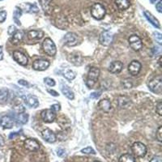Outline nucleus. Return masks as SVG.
Instances as JSON below:
<instances>
[{
  "mask_svg": "<svg viewBox=\"0 0 162 162\" xmlns=\"http://www.w3.org/2000/svg\"><path fill=\"white\" fill-rule=\"evenodd\" d=\"M8 91L7 89H1L0 90V103L3 104L8 101Z\"/></svg>",
  "mask_w": 162,
  "mask_h": 162,
  "instance_id": "cd10ccee",
  "label": "nucleus"
},
{
  "mask_svg": "<svg viewBox=\"0 0 162 162\" xmlns=\"http://www.w3.org/2000/svg\"><path fill=\"white\" fill-rule=\"evenodd\" d=\"M26 102L32 108H37L40 105L38 98H37V96H32V95H29L26 97Z\"/></svg>",
  "mask_w": 162,
  "mask_h": 162,
  "instance_id": "4be33fe9",
  "label": "nucleus"
},
{
  "mask_svg": "<svg viewBox=\"0 0 162 162\" xmlns=\"http://www.w3.org/2000/svg\"><path fill=\"white\" fill-rule=\"evenodd\" d=\"M128 42H129L130 48L135 51H139L143 47L142 40L140 39V37L137 35L134 34L130 36L128 39Z\"/></svg>",
  "mask_w": 162,
  "mask_h": 162,
  "instance_id": "0eeeda50",
  "label": "nucleus"
},
{
  "mask_svg": "<svg viewBox=\"0 0 162 162\" xmlns=\"http://www.w3.org/2000/svg\"><path fill=\"white\" fill-rule=\"evenodd\" d=\"M64 43L66 46L70 47L76 46L79 43L78 35L74 32H67L63 37Z\"/></svg>",
  "mask_w": 162,
  "mask_h": 162,
  "instance_id": "6e6552de",
  "label": "nucleus"
},
{
  "mask_svg": "<svg viewBox=\"0 0 162 162\" xmlns=\"http://www.w3.org/2000/svg\"><path fill=\"white\" fill-rule=\"evenodd\" d=\"M23 38H24V33L21 31H17L12 36L11 42L13 45H19L23 41Z\"/></svg>",
  "mask_w": 162,
  "mask_h": 162,
  "instance_id": "b1692460",
  "label": "nucleus"
},
{
  "mask_svg": "<svg viewBox=\"0 0 162 162\" xmlns=\"http://www.w3.org/2000/svg\"><path fill=\"white\" fill-rule=\"evenodd\" d=\"M92 16L97 20H102L106 14V8L101 3H94L90 10Z\"/></svg>",
  "mask_w": 162,
  "mask_h": 162,
  "instance_id": "f257e3e1",
  "label": "nucleus"
},
{
  "mask_svg": "<svg viewBox=\"0 0 162 162\" xmlns=\"http://www.w3.org/2000/svg\"><path fill=\"white\" fill-rule=\"evenodd\" d=\"M118 162H135V157L129 153H126L119 157Z\"/></svg>",
  "mask_w": 162,
  "mask_h": 162,
  "instance_id": "a878e982",
  "label": "nucleus"
},
{
  "mask_svg": "<svg viewBox=\"0 0 162 162\" xmlns=\"http://www.w3.org/2000/svg\"><path fill=\"white\" fill-rule=\"evenodd\" d=\"M44 32L42 30H30L28 32V37L30 40H40L44 37Z\"/></svg>",
  "mask_w": 162,
  "mask_h": 162,
  "instance_id": "aec40b11",
  "label": "nucleus"
},
{
  "mask_svg": "<svg viewBox=\"0 0 162 162\" xmlns=\"http://www.w3.org/2000/svg\"><path fill=\"white\" fill-rule=\"evenodd\" d=\"M93 162H101V161H100V160H95V161Z\"/></svg>",
  "mask_w": 162,
  "mask_h": 162,
  "instance_id": "de8ad7c7",
  "label": "nucleus"
},
{
  "mask_svg": "<svg viewBox=\"0 0 162 162\" xmlns=\"http://www.w3.org/2000/svg\"><path fill=\"white\" fill-rule=\"evenodd\" d=\"M123 64L120 61L112 62L109 66V71L112 74H118L123 71Z\"/></svg>",
  "mask_w": 162,
  "mask_h": 162,
  "instance_id": "f3484780",
  "label": "nucleus"
},
{
  "mask_svg": "<svg viewBox=\"0 0 162 162\" xmlns=\"http://www.w3.org/2000/svg\"><path fill=\"white\" fill-rule=\"evenodd\" d=\"M100 76V70L97 67H92L89 70L87 77L86 85L89 89H93L94 85L96 84V80L98 79Z\"/></svg>",
  "mask_w": 162,
  "mask_h": 162,
  "instance_id": "f03ea898",
  "label": "nucleus"
},
{
  "mask_svg": "<svg viewBox=\"0 0 162 162\" xmlns=\"http://www.w3.org/2000/svg\"><path fill=\"white\" fill-rule=\"evenodd\" d=\"M156 137L158 140L159 142L162 141V127H159L157 130V134H156Z\"/></svg>",
  "mask_w": 162,
  "mask_h": 162,
  "instance_id": "f704fd0d",
  "label": "nucleus"
},
{
  "mask_svg": "<svg viewBox=\"0 0 162 162\" xmlns=\"http://www.w3.org/2000/svg\"><path fill=\"white\" fill-rule=\"evenodd\" d=\"M44 81H45V83H46L47 85H49V87H54V86H55V84H56V83H55V81H54V79L49 78V77H46V78H45Z\"/></svg>",
  "mask_w": 162,
  "mask_h": 162,
  "instance_id": "2f4dec72",
  "label": "nucleus"
},
{
  "mask_svg": "<svg viewBox=\"0 0 162 162\" xmlns=\"http://www.w3.org/2000/svg\"><path fill=\"white\" fill-rule=\"evenodd\" d=\"M51 110H54V112H55V111H59L60 110V106L58 105V104H54V105L51 106Z\"/></svg>",
  "mask_w": 162,
  "mask_h": 162,
  "instance_id": "ea45409f",
  "label": "nucleus"
},
{
  "mask_svg": "<svg viewBox=\"0 0 162 162\" xmlns=\"http://www.w3.org/2000/svg\"><path fill=\"white\" fill-rule=\"evenodd\" d=\"M98 107L104 113H110L112 110V105L108 99H101V101H99Z\"/></svg>",
  "mask_w": 162,
  "mask_h": 162,
  "instance_id": "6ab92c4d",
  "label": "nucleus"
},
{
  "mask_svg": "<svg viewBox=\"0 0 162 162\" xmlns=\"http://www.w3.org/2000/svg\"><path fill=\"white\" fill-rule=\"evenodd\" d=\"M42 136L45 141H46L49 143H54L57 140V136L55 135V133L52 130L49 129V128H46V129L42 130Z\"/></svg>",
  "mask_w": 162,
  "mask_h": 162,
  "instance_id": "ddd939ff",
  "label": "nucleus"
},
{
  "mask_svg": "<svg viewBox=\"0 0 162 162\" xmlns=\"http://www.w3.org/2000/svg\"><path fill=\"white\" fill-rule=\"evenodd\" d=\"M148 88L152 93L156 94H160L162 93V78L160 76H156L155 78L149 81Z\"/></svg>",
  "mask_w": 162,
  "mask_h": 162,
  "instance_id": "20e7f679",
  "label": "nucleus"
},
{
  "mask_svg": "<svg viewBox=\"0 0 162 162\" xmlns=\"http://www.w3.org/2000/svg\"><path fill=\"white\" fill-rule=\"evenodd\" d=\"M144 15L145 17L147 18V20L149 21L151 24H152L154 27L157 28V29H160V22L158 21L157 19H156L154 15H152V13H150L149 12H147V11H144Z\"/></svg>",
  "mask_w": 162,
  "mask_h": 162,
  "instance_id": "412c9836",
  "label": "nucleus"
},
{
  "mask_svg": "<svg viewBox=\"0 0 162 162\" xmlns=\"http://www.w3.org/2000/svg\"><path fill=\"white\" fill-rule=\"evenodd\" d=\"M48 93L51 94L52 96H58L59 95V94L58 93H57L56 91H54V90H52V89H48Z\"/></svg>",
  "mask_w": 162,
  "mask_h": 162,
  "instance_id": "79ce46f5",
  "label": "nucleus"
},
{
  "mask_svg": "<svg viewBox=\"0 0 162 162\" xmlns=\"http://www.w3.org/2000/svg\"><path fill=\"white\" fill-rule=\"evenodd\" d=\"M81 152L82 153H84V154H93L95 155L96 154V152H95V150L91 147H84L83 149L81 150Z\"/></svg>",
  "mask_w": 162,
  "mask_h": 162,
  "instance_id": "7c9ffc66",
  "label": "nucleus"
},
{
  "mask_svg": "<svg viewBox=\"0 0 162 162\" xmlns=\"http://www.w3.org/2000/svg\"><path fill=\"white\" fill-rule=\"evenodd\" d=\"M113 39V33L110 31H103L99 36V42L104 46H109L112 44Z\"/></svg>",
  "mask_w": 162,
  "mask_h": 162,
  "instance_id": "423d86ee",
  "label": "nucleus"
},
{
  "mask_svg": "<svg viewBox=\"0 0 162 162\" xmlns=\"http://www.w3.org/2000/svg\"><path fill=\"white\" fill-rule=\"evenodd\" d=\"M156 112H157L160 116L162 115V102L161 101H159L157 105V107H156Z\"/></svg>",
  "mask_w": 162,
  "mask_h": 162,
  "instance_id": "c9c22d12",
  "label": "nucleus"
},
{
  "mask_svg": "<svg viewBox=\"0 0 162 162\" xmlns=\"http://www.w3.org/2000/svg\"><path fill=\"white\" fill-rule=\"evenodd\" d=\"M13 59L18 64H20V66H27L28 62H29L28 57L20 51L13 52Z\"/></svg>",
  "mask_w": 162,
  "mask_h": 162,
  "instance_id": "4468645a",
  "label": "nucleus"
},
{
  "mask_svg": "<svg viewBox=\"0 0 162 162\" xmlns=\"http://www.w3.org/2000/svg\"><path fill=\"white\" fill-rule=\"evenodd\" d=\"M63 76L68 80H73L76 77V73L72 70L67 69L63 72Z\"/></svg>",
  "mask_w": 162,
  "mask_h": 162,
  "instance_id": "bb28decb",
  "label": "nucleus"
},
{
  "mask_svg": "<svg viewBox=\"0 0 162 162\" xmlns=\"http://www.w3.org/2000/svg\"><path fill=\"white\" fill-rule=\"evenodd\" d=\"M16 32H17V29H16L15 25H11V26L8 27V33L10 35V36H13Z\"/></svg>",
  "mask_w": 162,
  "mask_h": 162,
  "instance_id": "72a5a7b5",
  "label": "nucleus"
},
{
  "mask_svg": "<svg viewBox=\"0 0 162 162\" xmlns=\"http://www.w3.org/2000/svg\"><path fill=\"white\" fill-rule=\"evenodd\" d=\"M67 60L70 63L73 64L75 66H79L83 64V57L79 53H71L67 56Z\"/></svg>",
  "mask_w": 162,
  "mask_h": 162,
  "instance_id": "2eb2a0df",
  "label": "nucleus"
},
{
  "mask_svg": "<svg viewBox=\"0 0 162 162\" xmlns=\"http://www.w3.org/2000/svg\"><path fill=\"white\" fill-rule=\"evenodd\" d=\"M50 63L48 60L46 59H37L36 61L32 62V68L35 71H46L49 66Z\"/></svg>",
  "mask_w": 162,
  "mask_h": 162,
  "instance_id": "9b49d317",
  "label": "nucleus"
},
{
  "mask_svg": "<svg viewBox=\"0 0 162 162\" xmlns=\"http://www.w3.org/2000/svg\"><path fill=\"white\" fill-rule=\"evenodd\" d=\"M7 12L5 11H2L0 12V23H3L7 19Z\"/></svg>",
  "mask_w": 162,
  "mask_h": 162,
  "instance_id": "e433bc0d",
  "label": "nucleus"
},
{
  "mask_svg": "<svg viewBox=\"0 0 162 162\" xmlns=\"http://www.w3.org/2000/svg\"><path fill=\"white\" fill-rule=\"evenodd\" d=\"M156 8H157V10L158 12H160V13L162 12V1L161 0H160L159 2L156 4Z\"/></svg>",
  "mask_w": 162,
  "mask_h": 162,
  "instance_id": "4c0bfd02",
  "label": "nucleus"
},
{
  "mask_svg": "<svg viewBox=\"0 0 162 162\" xmlns=\"http://www.w3.org/2000/svg\"><path fill=\"white\" fill-rule=\"evenodd\" d=\"M49 1H50V0H49Z\"/></svg>",
  "mask_w": 162,
  "mask_h": 162,
  "instance_id": "09e8293b",
  "label": "nucleus"
},
{
  "mask_svg": "<svg viewBox=\"0 0 162 162\" xmlns=\"http://www.w3.org/2000/svg\"><path fill=\"white\" fill-rule=\"evenodd\" d=\"M131 152L134 157H143L147 153V147L141 142H135L131 146Z\"/></svg>",
  "mask_w": 162,
  "mask_h": 162,
  "instance_id": "39448f33",
  "label": "nucleus"
},
{
  "mask_svg": "<svg viewBox=\"0 0 162 162\" xmlns=\"http://www.w3.org/2000/svg\"><path fill=\"white\" fill-rule=\"evenodd\" d=\"M141 68H142V65H141L140 62L136 61V60H133L128 65V71L133 76L139 75L140 71H141Z\"/></svg>",
  "mask_w": 162,
  "mask_h": 162,
  "instance_id": "f8f14e48",
  "label": "nucleus"
},
{
  "mask_svg": "<svg viewBox=\"0 0 162 162\" xmlns=\"http://www.w3.org/2000/svg\"><path fill=\"white\" fill-rule=\"evenodd\" d=\"M19 121H20V123H23V124H25L28 122V118H29V116L28 114L25 113V112H23V113H19Z\"/></svg>",
  "mask_w": 162,
  "mask_h": 162,
  "instance_id": "c756f323",
  "label": "nucleus"
},
{
  "mask_svg": "<svg viewBox=\"0 0 162 162\" xmlns=\"http://www.w3.org/2000/svg\"><path fill=\"white\" fill-rule=\"evenodd\" d=\"M42 48L45 53L48 55V56L54 57L57 53L56 46L54 44V42L52 41V39L47 37L42 42Z\"/></svg>",
  "mask_w": 162,
  "mask_h": 162,
  "instance_id": "7ed1b4c3",
  "label": "nucleus"
},
{
  "mask_svg": "<svg viewBox=\"0 0 162 162\" xmlns=\"http://www.w3.org/2000/svg\"><path fill=\"white\" fill-rule=\"evenodd\" d=\"M19 84H21V85H24V86H25V87L29 86V84L28 83L27 81L24 80V79H20V80H19Z\"/></svg>",
  "mask_w": 162,
  "mask_h": 162,
  "instance_id": "a19ab883",
  "label": "nucleus"
},
{
  "mask_svg": "<svg viewBox=\"0 0 162 162\" xmlns=\"http://www.w3.org/2000/svg\"><path fill=\"white\" fill-rule=\"evenodd\" d=\"M3 59V46H0V60Z\"/></svg>",
  "mask_w": 162,
  "mask_h": 162,
  "instance_id": "a18cd8bd",
  "label": "nucleus"
},
{
  "mask_svg": "<svg viewBox=\"0 0 162 162\" xmlns=\"http://www.w3.org/2000/svg\"><path fill=\"white\" fill-rule=\"evenodd\" d=\"M24 147L29 152H37L40 149V143L35 139H27L24 142Z\"/></svg>",
  "mask_w": 162,
  "mask_h": 162,
  "instance_id": "9d476101",
  "label": "nucleus"
},
{
  "mask_svg": "<svg viewBox=\"0 0 162 162\" xmlns=\"http://www.w3.org/2000/svg\"><path fill=\"white\" fill-rule=\"evenodd\" d=\"M153 35H154L153 37H154L155 40H156V42H158L160 45H161L162 44V35H161V33L156 32H154V33H153Z\"/></svg>",
  "mask_w": 162,
  "mask_h": 162,
  "instance_id": "473e14b6",
  "label": "nucleus"
},
{
  "mask_svg": "<svg viewBox=\"0 0 162 162\" xmlns=\"http://www.w3.org/2000/svg\"><path fill=\"white\" fill-rule=\"evenodd\" d=\"M61 91L64 96H66V98H68L69 100H73V99L75 98L74 93L71 91V89H69V87H67L66 85H64V84L63 85H62Z\"/></svg>",
  "mask_w": 162,
  "mask_h": 162,
  "instance_id": "393cba45",
  "label": "nucleus"
},
{
  "mask_svg": "<svg viewBox=\"0 0 162 162\" xmlns=\"http://www.w3.org/2000/svg\"><path fill=\"white\" fill-rule=\"evenodd\" d=\"M0 125L4 129H12L14 126V120L10 116H3L0 119Z\"/></svg>",
  "mask_w": 162,
  "mask_h": 162,
  "instance_id": "a211bd4d",
  "label": "nucleus"
},
{
  "mask_svg": "<svg viewBox=\"0 0 162 162\" xmlns=\"http://www.w3.org/2000/svg\"><path fill=\"white\" fill-rule=\"evenodd\" d=\"M41 117H42V119L43 120V122L46 123H52L57 118L56 113L54 110H52L51 109L44 110L43 111H42Z\"/></svg>",
  "mask_w": 162,
  "mask_h": 162,
  "instance_id": "1a4fd4ad",
  "label": "nucleus"
},
{
  "mask_svg": "<svg viewBox=\"0 0 162 162\" xmlns=\"http://www.w3.org/2000/svg\"><path fill=\"white\" fill-rule=\"evenodd\" d=\"M64 153H65V151H64L63 149H59L58 150V153H57V154H58V156H59V157H62Z\"/></svg>",
  "mask_w": 162,
  "mask_h": 162,
  "instance_id": "c03bdc74",
  "label": "nucleus"
},
{
  "mask_svg": "<svg viewBox=\"0 0 162 162\" xmlns=\"http://www.w3.org/2000/svg\"><path fill=\"white\" fill-rule=\"evenodd\" d=\"M122 84L124 89H131L133 87V83L132 81L130 80V79H125L122 81Z\"/></svg>",
  "mask_w": 162,
  "mask_h": 162,
  "instance_id": "c85d7f7f",
  "label": "nucleus"
},
{
  "mask_svg": "<svg viewBox=\"0 0 162 162\" xmlns=\"http://www.w3.org/2000/svg\"><path fill=\"white\" fill-rule=\"evenodd\" d=\"M4 145H5V140H4V138H3L2 135H0V148L3 147Z\"/></svg>",
  "mask_w": 162,
  "mask_h": 162,
  "instance_id": "37998d69",
  "label": "nucleus"
},
{
  "mask_svg": "<svg viewBox=\"0 0 162 162\" xmlns=\"http://www.w3.org/2000/svg\"><path fill=\"white\" fill-rule=\"evenodd\" d=\"M115 4L121 11L127 10L130 6V0H114Z\"/></svg>",
  "mask_w": 162,
  "mask_h": 162,
  "instance_id": "5701e85b",
  "label": "nucleus"
},
{
  "mask_svg": "<svg viewBox=\"0 0 162 162\" xmlns=\"http://www.w3.org/2000/svg\"><path fill=\"white\" fill-rule=\"evenodd\" d=\"M117 103L120 109H127L131 106L132 101L128 96L120 95L117 97Z\"/></svg>",
  "mask_w": 162,
  "mask_h": 162,
  "instance_id": "dca6fc26",
  "label": "nucleus"
},
{
  "mask_svg": "<svg viewBox=\"0 0 162 162\" xmlns=\"http://www.w3.org/2000/svg\"><path fill=\"white\" fill-rule=\"evenodd\" d=\"M161 59H162V58H161V56H160L159 58V60H158V64H159L160 67H161Z\"/></svg>",
  "mask_w": 162,
  "mask_h": 162,
  "instance_id": "49530a36",
  "label": "nucleus"
},
{
  "mask_svg": "<svg viewBox=\"0 0 162 162\" xmlns=\"http://www.w3.org/2000/svg\"><path fill=\"white\" fill-rule=\"evenodd\" d=\"M150 162H162V158L160 156H156L150 160Z\"/></svg>",
  "mask_w": 162,
  "mask_h": 162,
  "instance_id": "58836bf2",
  "label": "nucleus"
}]
</instances>
